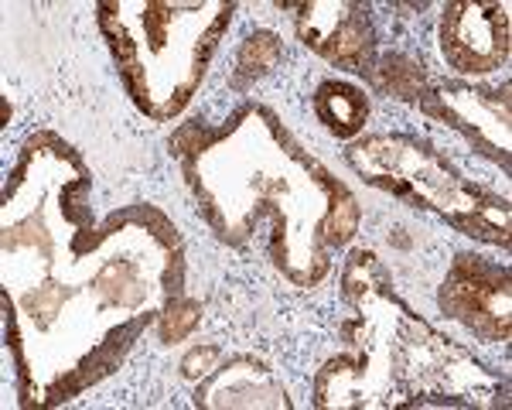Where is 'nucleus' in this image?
<instances>
[{"instance_id": "f03ea898", "label": "nucleus", "mask_w": 512, "mask_h": 410, "mask_svg": "<svg viewBox=\"0 0 512 410\" xmlns=\"http://www.w3.org/2000/svg\"><path fill=\"white\" fill-rule=\"evenodd\" d=\"M441 308L451 318L472 325L495 342L509 339V274L482 264L478 257H458L454 274L444 281Z\"/></svg>"}, {"instance_id": "9b49d317", "label": "nucleus", "mask_w": 512, "mask_h": 410, "mask_svg": "<svg viewBox=\"0 0 512 410\" xmlns=\"http://www.w3.org/2000/svg\"><path fill=\"white\" fill-rule=\"evenodd\" d=\"M65 287L59 284H45V287H38V294H31L28 298V308H31V315H35V322L38 325H48L55 315H59V308L65 305Z\"/></svg>"}, {"instance_id": "39448f33", "label": "nucleus", "mask_w": 512, "mask_h": 410, "mask_svg": "<svg viewBox=\"0 0 512 410\" xmlns=\"http://www.w3.org/2000/svg\"><path fill=\"white\" fill-rule=\"evenodd\" d=\"M315 106H318V117L328 123V130L335 134H355L362 127L369 113V103L359 89L345 86V82H325L315 96Z\"/></svg>"}, {"instance_id": "f8f14e48", "label": "nucleus", "mask_w": 512, "mask_h": 410, "mask_svg": "<svg viewBox=\"0 0 512 410\" xmlns=\"http://www.w3.org/2000/svg\"><path fill=\"white\" fill-rule=\"evenodd\" d=\"M216 359H219V352L212 349V346H205V349H195V352H188L185 356V363H181V373L188 376V380H195V376H205L212 366H216Z\"/></svg>"}, {"instance_id": "f257e3e1", "label": "nucleus", "mask_w": 512, "mask_h": 410, "mask_svg": "<svg viewBox=\"0 0 512 410\" xmlns=\"http://www.w3.org/2000/svg\"><path fill=\"white\" fill-rule=\"evenodd\" d=\"M352 158L359 168L373 171L379 178H390V188L396 192H417L420 199L441 205L451 212V219L458 216H482L485 205H478V195L472 188H465L458 178L444 168L434 154L420 151L410 141L400 137H376L352 151Z\"/></svg>"}, {"instance_id": "20e7f679", "label": "nucleus", "mask_w": 512, "mask_h": 410, "mask_svg": "<svg viewBox=\"0 0 512 410\" xmlns=\"http://www.w3.org/2000/svg\"><path fill=\"white\" fill-rule=\"evenodd\" d=\"M304 45L342 65H362L369 55V28L359 7L349 4H308L297 21Z\"/></svg>"}, {"instance_id": "6e6552de", "label": "nucleus", "mask_w": 512, "mask_h": 410, "mask_svg": "<svg viewBox=\"0 0 512 410\" xmlns=\"http://www.w3.org/2000/svg\"><path fill=\"white\" fill-rule=\"evenodd\" d=\"M376 82L386 93L400 96V100H414V96H420V89H424V72L410 59L390 55V59H383V65L376 69Z\"/></svg>"}, {"instance_id": "0eeeda50", "label": "nucleus", "mask_w": 512, "mask_h": 410, "mask_svg": "<svg viewBox=\"0 0 512 410\" xmlns=\"http://www.w3.org/2000/svg\"><path fill=\"white\" fill-rule=\"evenodd\" d=\"M280 59V45L274 35H253L243 41L239 48V59H236V86L250 82L263 72H270Z\"/></svg>"}, {"instance_id": "7ed1b4c3", "label": "nucleus", "mask_w": 512, "mask_h": 410, "mask_svg": "<svg viewBox=\"0 0 512 410\" xmlns=\"http://www.w3.org/2000/svg\"><path fill=\"white\" fill-rule=\"evenodd\" d=\"M506 4H454L444 11V55L461 72H489L509 55Z\"/></svg>"}, {"instance_id": "1a4fd4ad", "label": "nucleus", "mask_w": 512, "mask_h": 410, "mask_svg": "<svg viewBox=\"0 0 512 410\" xmlns=\"http://www.w3.org/2000/svg\"><path fill=\"white\" fill-rule=\"evenodd\" d=\"M328 188H332V212H328L321 229H325L328 243H345L352 240L355 226H359V205H355V199L342 185H328Z\"/></svg>"}, {"instance_id": "ddd939ff", "label": "nucleus", "mask_w": 512, "mask_h": 410, "mask_svg": "<svg viewBox=\"0 0 512 410\" xmlns=\"http://www.w3.org/2000/svg\"><path fill=\"white\" fill-rule=\"evenodd\" d=\"M48 243V236H45V229H41L38 219H28V223H21V226H14V229H7V236H4V246L11 250V246H24V243Z\"/></svg>"}, {"instance_id": "9d476101", "label": "nucleus", "mask_w": 512, "mask_h": 410, "mask_svg": "<svg viewBox=\"0 0 512 410\" xmlns=\"http://www.w3.org/2000/svg\"><path fill=\"white\" fill-rule=\"evenodd\" d=\"M198 315H202V308H198L195 301H175L161 318V339L164 342L185 339V335L198 325Z\"/></svg>"}, {"instance_id": "423d86ee", "label": "nucleus", "mask_w": 512, "mask_h": 410, "mask_svg": "<svg viewBox=\"0 0 512 410\" xmlns=\"http://www.w3.org/2000/svg\"><path fill=\"white\" fill-rule=\"evenodd\" d=\"M96 291L103 294L106 301H113V305H137V301L144 298V284H140L137 270L130 264H120V260H113V264H106L99 270Z\"/></svg>"}]
</instances>
